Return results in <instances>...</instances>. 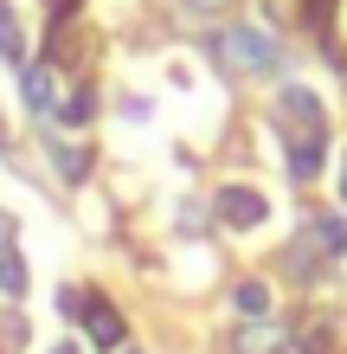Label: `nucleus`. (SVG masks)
Returning <instances> with one entry per match:
<instances>
[{"label": "nucleus", "mask_w": 347, "mask_h": 354, "mask_svg": "<svg viewBox=\"0 0 347 354\" xmlns=\"http://www.w3.org/2000/svg\"><path fill=\"white\" fill-rule=\"evenodd\" d=\"M277 136H283V155H290V174L315 180L321 155H328V110H321V97L309 84H283V97H277Z\"/></svg>", "instance_id": "obj_1"}, {"label": "nucleus", "mask_w": 347, "mask_h": 354, "mask_svg": "<svg viewBox=\"0 0 347 354\" xmlns=\"http://www.w3.org/2000/svg\"><path fill=\"white\" fill-rule=\"evenodd\" d=\"M212 52H219V65L238 71V77H277L283 71V46L264 26H226L212 39Z\"/></svg>", "instance_id": "obj_2"}, {"label": "nucleus", "mask_w": 347, "mask_h": 354, "mask_svg": "<svg viewBox=\"0 0 347 354\" xmlns=\"http://www.w3.org/2000/svg\"><path fill=\"white\" fill-rule=\"evenodd\" d=\"M212 213H219V225H232V232H251V225L270 219V200H264L257 187L232 180V187H219V194H212Z\"/></svg>", "instance_id": "obj_3"}, {"label": "nucleus", "mask_w": 347, "mask_h": 354, "mask_svg": "<svg viewBox=\"0 0 347 354\" xmlns=\"http://www.w3.org/2000/svg\"><path fill=\"white\" fill-rule=\"evenodd\" d=\"M232 354H290V322H277V316L238 322L232 328Z\"/></svg>", "instance_id": "obj_4"}, {"label": "nucleus", "mask_w": 347, "mask_h": 354, "mask_svg": "<svg viewBox=\"0 0 347 354\" xmlns=\"http://www.w3.org/2000/svg\"><path fill=\"white\" fill-rule=\"evenodd\" d=\"M19 91H26L32 116H58V77H52V65H19Z\"/></svg>", "instance_id": "obj_5"}, {"label": "nucleus", "mask_w": 347, "mask_h": 354, "mask_svg": "<svg viewBox=\"0 0 347 354\" xmlns=\"http://www.w3.org/2000/svg\"><path fill=\"white\" fill-rule=\"evenodd\" d=\"M84 335L97 342V348H122V316H116V303H103V297H84Z\"/></svg>", "instance_id": "obj_6"}, {"label": "nucleus", "mask_w": 347, "mask_h": 354, "mask_svg": "<svg viewBox=\"0 0 347 354\" xmlns=\"http://www.w3.org/2000/svg\"><path fill=\"white\" fill-rule=\"evenodd\" d=\"M46 161L58 168V180H65V187H77V180L90 174V155H84V149H71V142H58L52 129H46Z\"/></svg>", "instance_id": "obj_7"}, {"label": "nucleus", "mask_w": 347, "mask_h": 354, "mask_svg": "<svg viewBox=\"0 0 347 354\" xmlns=\"http://www.w3.org/2000/svg\"><path fill=\"white\" fill-rule=\"evenodd\" d=\"M309 239H315L321 258H341L347 252V213H315L309 219Z\"/></svg>", "instance_id": "obj_8"}, {"label": "nucleus", "mask_w": 347, "mask_h": 354, "mask_svg": "<svg viewBox=\"0 0 347 354\" xmlns=\"http://www.w3.org/2000/svg\"><path fill=\"white\" fill-rule=\"evenodd\" d=\"M283 264H290V277H302V283H315V277H321V270H328L335 258H321V252H315V239L302 232V239L290 245V252H283Z\"/></svg>", "instance_id": "obj_9"}, {"label": "nucleus", "mask_w": 347, "mask_h": 354, "mask_svg": "<svg viewBox=\"0 0 347 354\" xmlns=\"http://www.w3.org/2000/svg\"><path fill=\"white\" fill-rule=\"evenodd\" d=\"M232 309H238L244 322H257V316H270V290H264L257 277H244V283L232 290Z\"/></svg>", "instance_id": "obj_10"}, {"label": "nucleus", "mask_w": 347, "mask_h": 354, "mask_svg": "<svg viewBox=\"0 0 347 354\" xmlns=\"http://www.w3.org/2000/svg\"><path fill=\"white\" fill-rule=\"evenodd\" d=\"M0 297H26V258L13 245H0Z\"/></svg>", "instance_id": "obj_11"}, {"label": "nucleus", "mask_w": 347, "mask_h": 354, "mask_svg": "<svg viewBox=\"0 0 347 354\" xmlns=\"http://www.w3.org/2000/svg\"><path fill=\"white\" fill-rule=\"evenodd\" d=\"M0 58L7 65H26V39H19V19H13L7 0H0Z\"/></svg>", "instance_id": "obj_12"}, {"label": "nucleus", "mask_w": 347, "mask_h": 354, "mask_svg": "<svg viewBox=\"0 0 347 354\" xmlns=\"http://www.w3.org/2000/svg\"><path fill=\"white\" fill-rule=\"evenodd\" d=\"M296 348H302V354H335V322H321V316H315V322H302Z\"/></svg>", "instance_id": "obj_13"}, {"label": "nucleus", "mask_w": 347, "mask_h": 354, "mask_svg": "<svg viewBox=\"0 0 347 354\" xmlns=\"http://www.w3.org/2000/svg\"><path fill=\"white\" fill-rule=\"evenodd\" d=\"M90 110H97V97H90V91H71L65 103H58V122H71V129H84V122H90Z\"/></svg>", "instance_id": "obj_14"}, {"label": "nucleus", "mask_w": 347, "mask_h": 354, "mask_svg": "<svg viewBox=\"0 0 347 354\" xmlns=\"http://www.w3.org/2000/svg\"><path fill=\"white\" fill-rule=\"evenodd\" d=\"M302 13H309L315 26H328V13H335V0H302Z\"/></svg>", "instance_id": "obj_15"}, {"label": "nucleus", "mask_w": 347, "mask_h": 354, "mask_svg": "<svg viewBox=\"0 0 347 354\" xmlns=\"http://www.w3.org/2000/svg\"><path fill=\"white\" fill-rule=\"evenodd\" d=\"M187 7H193V13H219L226 0H187Z\"/></svg>", "instance_id": "obj_16"}, {"label": "nucleus", "mask_w": 347, "mask_h": 354, "mask_svg": "<svg viewBox=\"0 0 347 354\" xmlns=\"http://www.w3.org/2000/svg\"><path fill=\"white\" fill-rule=\"evenodd\" d=\"M0 245H13V219L7 213H0Z\"/></svg>", "instance_id": "obj_17"}, {"label": "nucleus", "mask_w": 347, "mask_h": 354, "mask_svg": "<svg viewBox=\"0 0 347 354\" xmlns=\"http://www.w3.org/2000/svg\"><path fill=\"white\" fill-rule=\"evenodd\" d=\"M52 354H77V342H58V348H52Z\"/></svg>", "instance_id": "obj_18"}, {"label": "nucleus", "mask_w": 347, "mask_h": 354, "mask_svg": "<svg viewBox=\"0 0 347 354\" xmlns=\"http://www.w3.org/2000/svg\"><path fill=\"white\" fill-rule=\"evenodd\" d=\"M341 200H347V155H341Z\"/></svg>", "instance_id": "obj_19"}, {"label": "nucleus", "mask_w": 347, "mask_h": 354, "mask_svg": "<svg viewBox=\"0 0 347 354\" xmlns=\"http://www.w3.org/2000/svg\"><path fill=\"white\" fill-rule=\"evenodd\" d=\"M0 149H7V122H0Z\"/></svg>", "instance_id": "obj_20"}, {"label": "nucleus", "mask_w": 347, "mask_h": 354, "mask_svg": "<svg viewBox=\"0 0 347 354\" xmlns=\"http://www.w3.org/2000/svg\"><path fill=\"white\" fill-rule=\"evenodd\" d=\"M122 354H135V348H122Z\"/></svg>", "instance_id": "obj_21"}]
</instances>
